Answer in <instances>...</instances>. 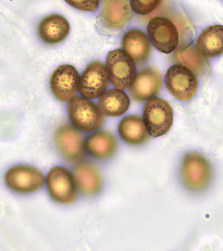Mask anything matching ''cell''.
Segmentation results:
<instances>
[{"label": "cell", "instance_id": "obj_1", "mask_svg": "<svg viewBox=\"0 0 223 251\" xmlns=\"http://www.w3.org/2000/svg\"><path fill=\"white\" fill-rule=\"evenodd\" d=\"M181 177L187 189L193 192L202 191L211 182V165L205 157L199 153H188L182 161Z\"/></svg>", "mask_w": 223, "mask_h": 251}, {"label": "cell", "instance_id": "obj_2", "mask_svg": "<svg viewBox=\"0 0 223 251\" xmlns=\"http://www.w3.org/2000/svg\"><path fill=\"white\" fill-rule=\"evenodd\" d=\"M106 67L111 84L116 89H128L136 79L137 71L134 60L122 49H116L108 54Z\"/></svg>", "mask_w": 223, "mask_h": 251}, {"label": "cell", "instance_id": "obj_3", "mask_svg": "<svg viewBox=\"0 0 223 251\" xmlns=\"http://www.w3.org/2000/svg\"><path fill=\"white\" fill-rule=\"evenodd\" d=\"M69 119L76 129L84 132L96 131L104 123L98 107L85 97L73 99L68 107Z\"/></svg>", "mask_w": 223, "mask_h": 251}, {"label": "cell", "instance_id": "obj_4", "mask_svg": "<svg viewBox=\"0 0 223 251\" xmlns=\"http://www.w3.org/2000/svg\"><path fill=\"white\" fill-rule=\"evenodd\" d=\"M143 120L149 135L162 136L173 125V109L165 100L154 97L148 100L144 106Z\"/></svg>", "mask_w": 223, "mask_h": 251}, {"label": "cell", "instance_id": "obj_5", "mask_svg": "<svg viewBox=\"0 0 223 251\" xmlns=\"http://www.w3.org/2000/svg\"><path fill=\"white\" fill-rule=\"evenodd\" d=\"M46 184L49 195L56 202L70 204L76 201L77 186L74 176L65 168H52L47 174Z\"/></svg>", "mask_w": 223, "mask_h": 251}, {"label": "cell", "instance_id": "obj_6", "mask_svg": "<svg viewBox=\"0 0 223 251\" xmlns=\"http://www.w3.org/2000/svg\"><path fill=\"white\" fill-rule=\"evenodd\" d=\"M165 84L173 96L184 102L193 98L198 85L193 71L182 65H174L168 69Z\"/></svg>", "mask_w": 223, "mask_h": 251}, {"label": "cell", "instance_id": "obj_7", "mask_svg": "<svg viewBox=\"0 0 223 251\" xmlns=\"http://www.w3.org/2000/svg\"><path fill=\"white\" fill-rule=\"evenodd\" d=\"M5 182L13 191L28 194L40 190L45 183V177L34 167L17 165L6 172Z\"/></svg>", "mask_w": 223, "mask_h": 251}, {"label": "cell", "instance_id": "obj_8", "mask_svg": "<svg viewBox=\"0 0 223 251\" xmlns=\"http://www.w3.org/2000/svg\"><path fill=\"white\" fill-rule=\"evenodd\" d=\"M110 82L107 67L103 62H91L80 77L79 92L89 100L98 98L105 92Z\"/></svg>", "mask_w": 223, "mask_h": 251}, {"label": "cell", "instance_id": "obj_9", "mask_svg": "<svg viewBox=\"0 0 223 251\" xmlns=\"http://www.w3.org/2000/svg\"><path fill=\"white\" fill-rule=\"evenodd\" d=\"M148 37L160 52L170 54L179 43L178 29L171 20L163 17L151 19L147 26Z\"/></svg>", "mask_w": 223, "mask_h": 251}, {"label": "cell", "instance_id": "obj_10", "mask_svg": "<svg viewBox=\"0 0 223 251\" xmlns=\"http://www.w3.org/2000/svg\"><path fill=\"white\" fill-rule=\"evenodd\" d=\"M80 77L73 66L64 65L56 68L50 80L53 95L60 101L71 102L79 91Z\"/></svg>", "mask_w": 223, "mask_h": 251}, {"label": "cell", "instance_id": "obj_11", "mask_svg": "<svg viewBox=\"0 0 223 251\" xmlns=\"http://www.w3.org/2000/svg\"><path fill=\"white\" fill-rule=\"evenodd\" d=\"M162 84L160 71L154 68H146L137 75L133 85L129 87V94L136 101H145L160 92Z\"/></svg>", "mask_w": 223, "mask_h": 251}, {"label": "cell", "instance_id": "obj_12", "mask_svg": "<svg viewBox=\"0 0 223 251\" xmlns=\"http://www.w3.org/2000/svg\"><path fill=\"white\" fill-rule=\"evenodd\" d=\"M56 144L60 154L71 162H76L83 155L85 142L83 135L71 126L66 125L58 129Z\"/></svg>", "mask_w": 223, "mask_h": 251}, {"label": "cell", "instance_id": "obj_13", "mask_svg": "<svg viewBox=\"0 0 223 251\" xmlns=\"http://www.w3.org/2000/svg\"><path fill=\"white\" fill-rule=\"evenodd\" d=\"M131 9L129 0H105L100 11V20L109 28H122L130 21Z\"/></svg>", "mask_w": 223, "mask_h": 251}, {"label": "cell", "instance_id": "obj_14", "mask_svg": "<svg viewBox=\"0 0 223 251\" xmlns=\"http://www.w3.org/2000/svg\"><path fill=\"white\" fill-rule=\"evenodd\" d=\"M70 26L63 16L51 14L43 18L38 27V35L49 45L61 43L68 36Z\"/></svg>", "mask_w": 223, "mask_h": 251}, {"label": "cell", "instance_id": "obj_15", "mask_svg": "<svg viewBox=\"0 0 223 251\" xmlns=\"http://www.w3.org/2000/svg\"><path fill=\"white\" fill-rule=\"evenodd\" d=\"M122 47L123 50L138 64L145 62L151 52L150 43L148 36L138 29H132L124 35Z\"/></svg>", "mask_w": 223, "mask_h": 251}, {"label": "cell", "instance_id": "obj_16", "mask_svg": "<svg viewBox=\"0 0 223 251\" xmlns=\"http://www.w3.org/2000/svg\"><path fill=\"white\" fill-rule=\"evenodd\" d=\"M130 100L122 90L109 89L99 99L98 107L106 117H119L127 112Z\"/></svg>", "mask_w": 223, "mask_h": 251}, {"label": "cell", "instance_id": "obj_17", "mask_svg": "<svg viewBox=\"0 0 223 251\" xmlns=\"http://www.w3.org/2000/svg\"><path fill=\"white\" fill-rule=\"evenodd\" d=\"M118 132L124 142L133 146L144 144L149 137L144 120L138 115L124 117L119 124Z\"/></svg>", "mask_w": 223, "mask_h": 251}, {"label": "cell", "instance_id": "obj_18", "mask_svg": "<svg viewBox=\"0 0 223 251\" xmlns=\"http://www.w3.org/2000/svg\"><path fill=\"white\" fill-rule=\"evenodd\" d=\"M197 47L205 58H215L223 53V26L212 25L201 33Z\"/></svg>", "mask_w": 223, "mask_h": 251}, {"label": "cell", "instance_id": "obj_19", "mask_svg": "<svg viewBox=\"0 0 223 251\" xmlns=\"http://www.w3.org/2000/svg\"><path fill=\"white\" fill-rule=\"evenodd\" d=\"M116 139L106 131L97 132L87 137L85 142V149L88 154L96 159H106L111 157L116 151Z\"/></svg>", "mask_w": 223, "mask_h": 251}, {"label": "cell", "instance_id": "obj_20", "mask_svg": "<svg viewBox=\"0 0 223 251\" xmlns=\"http://www.w3.org/2000/svg\"><path fill=\"white\" fill-rule=\"evenodd\" d=\"M74 181L80 190L86 194L98 193L102 188V181L98 170L92 165H78L74 171Z\"/></svg>", "mask_w": 223, "mask_h": 251}, {"label": "cell", "instance_id": "obj_21", "mask_svg": "<svg viewBox=\"0 0 223 251\" xmlns=\"http://www.w3.org/2000/svg\"><path fill=\"white\" fill-rule=\"evenodd\" d=\"M175 58L182 65L197 74H200L205 69V57L201 54L197 47L193 45L180 48L175 53Z\"/></svg>", "mask_w": 223, "mask_h": 251}, {"label": "cell", "instance_id": "obj_22", "mask_svg": "<svg viewBox=\"0 0 223 251\" xmlns=\"http://www.w3.org/2000/svg\"><path fill=\"white\" fill-rule=\"evenodd\" d=\"M162 0H130L131 8L133 12L140 15L145 16L150 14L160 5Z\"/></svg>", "mask_w": 223, "mask_h": 251}, {"label": "cell", "instance_id": "obj_23", "mask_svg": "<svg viewBox=\"0 0 223 251\" xmlns=\"http://www.w3.org/2000/svg\"><path fill=\"white\" fill-rule=\"evenodd\" d=\"M73 8L84 12H95L98 9L99 0H65Z\"/></svg>", "mask_w": 223, "mask_h": 251}]
</instances>
